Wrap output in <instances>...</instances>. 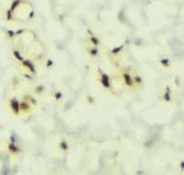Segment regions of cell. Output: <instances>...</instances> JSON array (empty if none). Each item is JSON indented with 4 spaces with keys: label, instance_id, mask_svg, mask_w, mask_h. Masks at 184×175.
<instances>
[{
    "label": "cell",
    "instance_id": "obj_1",
    "mask_svg": "<svg viewBox=\"0 0 184 175\" xmlns=\"http://www.w3.org/2000/svg\"><path fill=\"white\" fill-rule=\"evenodd\" d=\"M97 81L102 91L107 94L114 93V78L112 74L107 73L102 68H97Z\"/></svg>",
    "mask_w": 184,
    "mask_h": 175
},
{
    "label": "cell",
    "instance_id": "obj_2",
    "mask_svg": "<svg viewBox=\"0 0 184 175\" xmlns=\"http://www.w3.org/2000/svg\"><path fill=\"white\" fill-rule=\"evenodd\" d=\"M113 78H114V83H116V80H119L127 90H136L135 84H134V79H133V70H131V68H129V67L119 68L118 73L113 74Z\"/></svg>",
    "mask_w": 184,
    "mask_h": 175
},
{
    "label": "cell",
    "instance_id": "obj_3",
    "mask_svg": "<svg viewBox=\"0 0 184 175\" xmlns=\"http://www.w3.org/2000/svg\"><path fill=\"white\" fill-rule=\"evenodd\" d=\"M5 150L11 157H20L25 153V149L22 146H20L17 142H11V141H8L5 143Z\"/></svg>",
    "mask_w": 184,
    "mask_h": 175
},
{
    "label": "cell",
    "instance_id": "obj_4",
    "mask_svg": "<svg viewBox=\"0 0 184 175\" xmlns=\"http://www.w3.org/2000/svg\"><path fill=\"white\" fill-rule=\"evenodd\" d=\"M6 106H8V110H9L10 115H13L15 117L21 116V112H20V99L17 96L9 98V100L6 103Z\"/></svg>",
    "mask_w": 184,
    "mask_h": 175
},
{
    "label": "cell",
    "instance_id": "obj_5",
    "mask_svg": "<svg viewBox=\"0 0 184 175\" xmlns=\"http://www.w3.org/2000/svg\"><path fill=\"white\" fill-rule=\"evenodd\" d=\"M20 67H21L22 69H25L26 72H28V73L33 74L35 76H36V75H37V73H38V70H37V67H36L35 62H33L32 59H30V58H25V59L21 62Z\"/></svg>",
    "mask_w": 184,
    "mask_h": 175
},
{
    "label": "cell",
    "instance_id": "obj_6",
    "mask_svg": "<svg viewBox=\"0 0 184 175\" xmlns=\"http://www.w3.org/2000/svg\"><path fill=\"white\" fill-rule=\"evenodd\" d=\"M57 149H58V152H60L61 154H68V153L71 150V146H70L69 139L65 138V137L59 138L58 142H57Z\"/></svg>",
    "mask_w": 184,
    "mask_h": 175
},
{
    "label": "cell",
    "instance_id": "obj_7",
    "mask_svg": "<svg viewBox=\"0 0 184 175\" xmlns=\"http://www.w3.org/2000/svg\"><path fill=\"white\" fill-rule=\"evenodd\" d=\"M85 53H86V56H87L90 59H97V58L101 56V49H100V47H97V46H91V45H88V46L85 47Z\"/></svg>",
    "mask_w": 184,
    "mask_h": 175
},
{
    "label": "cell",
    "instance_id": "obj_8",
    "mask_svg": "<svg viewBox=\"0 0 184 175\" xmlns=\"http://www.w3.org/2000/svg\"><path fill=\"white\" fill-rule=\"evenodd\" d=\"M161 99L164 104H172L173 103V90H172V88L169 85H166L163 88V91H162V95H161Z\"/></svg>",
    "mask_w": 184,
    "mask_h": 175
},
{
    "label": "cell",
    "instance_id": "obj_9",
    "mask_svg": "<svg viewBox=\"0 0 184 175\" xmlns=\"http://www.w3.org/2000/svg\"><path fill=\"white\" fill-rule=\"evenodd\" d=\"M33 110H35V107H33L27 100H25V99H22V98L20 99V112H21L22 116H27V115L32 114Z\"/></svg>",
    "mask_w": 184,
    "mask_h": 175
},
{
    "label": "cell",
    "instance_id": "obj_10",
    "mask_svg": "<svg viewBox=\"0 0 184 175\" xmlns=\"http://www.w3.org/2000/svg\"><path fill=\"white\" fill-rule=\"evenodd\" d=\"M32 90H33V95H36V96H44L48 91L46 84H43V83H38L37 85H35Z\"/></svg>",
    "mask_w": 184,
    "mask_h": 175
},
{
    "label": "cell",
    "instance_id": "obj_11",
    "mask_svg": "<svg viewBox=\"0 0 184 175\" xmlns=\"http://www.w3.org/2000/svg\"><path fill=\"white\" fill-rule=\"evenodd\" d=\"M157 63H158V65H160L162 69H164V70L171 69L172 65H173V62H172V59H171L169 57H161V58L157 60Z\"/></svg>",
    "mask_w": 184,
    "mask_h": 175
},
{
    "label": "cell",
    "instance_id": "obj_12",
    "mask_svg": "<svg viewBox=\"0 0 184 175\" xmlns=\"http://www.w3.org/2000/svg\"><path fill=\"white\" fill-rule=\"evenodd\" d=\"M123 49H124V46H117V47L109 49V51H108L109 58H112V59H118V57L123 53Z\"/></svg>",
    "mask_w": 184,
    "mask_h": 175
},
{
    "label": "cell",
    "instance_id": "obj_13",
    "mask_svg": "<svg viewBox=\"0 0 184 175\" xmlns=\"http://www.w3.org/2000/svg\"><path fill=\"white\" fill-rule=\"evenodd\" d=\"M50 96H52V99L54 100V103H57V104H60V103H63V100L65 99L64 91H63V90H60V89H57V90H54V91L50 94Z\"/></svg>",
    "mask_w": 184,
    "mask_h": 175
},
{
    "label": "cell",
    "instance_id": "obj_14",
    "mask_svg": "<svg viewBox=\"0 0 184 175\" xmlns=\"http://www.w3.org/2000/svg\"><path fill=\"white\" fill-rule=\"evenodd\" d=\"M133 72H134V70H133ZM133 79H134V84H135L136 90H138V89H141V88L144 86V78H142V75H140L139 73L134 72V73H133Z\"/></svg>",
    "mask_w": 184,
    "mask_h": 175
},
{
    "label": "cell",
    "instance_id": "obj_15",
    "mask_svg": "<svg viewBox=\"0 0 184 175\" xmlns=\"http://www.w3.org/2000/svg\"><path fill=\"white\" fill-rule=\"evenodd\" d=\"M13 57H14V60L19 64H21V62L25 59V56L22 54V52L17 48H13Z\"/></svg>",
    "mask_w": 184,
    "mask_h": 175
},
{
    "label": "cell",
    "instance_id": "obj_16",
    "mask_svg": "<svg viewBox=\"0 0 184 175\" xmlns=\"http://www.w3.org/2000/svg\"><path fill=\"white\" fill-rule=\"evenodd\" d=\"M22 99L27 100L35 109L38 106V100H37V98H36L35 95H32V94H24V95H22Z\"/></svg>",
    "mask_w": 184,
    "mask_h": 175
},
{
    "label": "cell",
    "instance_id": "obj_17",
    "mask_svg": "<svg viewBox=\"0 0 184 175\" xmlns=\"http://www.w3.org/2000/svg\"><path fill=\"white\" fill-rule=\"evenodd\" d=\"M88 43L91 45V46H97V47H100L101 46V40L97 37V36H95V35H90V37H88Z\"/></svg>",
    "mask_w": 184,
    "mask_h": 175
},
{
    "label": "cell",
    "instance_id": "obj_18",
    "mask_svg": "<svg viewBox=\"0 0 184 175\" xmlns=\"http://www.w3.org/2000/svg\"><path fill=\"white\" fill-rule=\"evenodd\" d=\"M85 101H86V104L88 105V106H95L96 105V103H97V100H96V98L92 95V94H90V93H87L86 94V96H85Z\"/></svg>",
    "mask_w": 184,
    "mask_h": 175
},
{
    "label": "cell",
    "instance_id": "obj_19",
    "mask_svg": "<svg viewBox=\"0 0 184 175\" xmlns=\"http://www.w3.org/2000/svg\"><path fill=\"white\" fill-rule=\"evenodd\" d=\"M20 78H21V80H26V81H33L35 80V75L28 73V72H26V70L21 73Z\"/></svg>",
    "mask_w": 184,
    "mask_h": 175
},
{
    "label": "cell",
    "instance_id": "obj_20",
    "mask_svg": "<svg viewBox=\"0 0 184 175\" xmlns=\"http://www.w3.org/2000/svg\"><path fill=\"white\" fill-rule=\"evenodd\" d=\"M53 65H54V62H53V59H47L46 60V68L49 70V69H52L53 68Z\"/></svg>",
    "mask_w": 184,
    "mask_h": 175
},
{
    "label": "cell",
    "instance_id": "obj_21",
    "mask_svg": "<svg viewBox=\"0 0 184 175\" xmlns=\"http://www.w3.org/2000/svg\"><path fill=\"white\" fill-rule=\"evenodd\" d=\"M178 170H180V173H183V171H184V159H179Z\"/></svg>",
    "mask_w": 184,
    "mask_h": 175
}]
</instances>
